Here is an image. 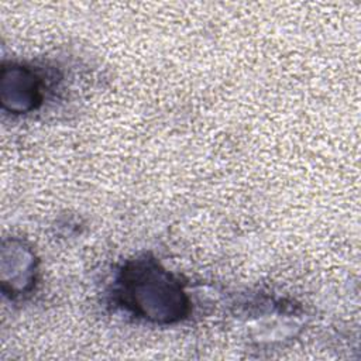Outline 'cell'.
<instances>
[{"label":"cell","mask_w":361,"mask_h":361,"mask_svg":"<svg viewBox=\"0 0 361 361\" xmlns=\"http://www.w3.org/2000/svg\"><path fill=\"white\" fill-rule=\"evenodd\" d=\"M134 271V276L127 282L128 295L137 296L148 293V296L131 303L134 309L137 307L145 317L148 316L157 320H171L173 316L182 313L183 302L180 290L164 272H158L155 267H140Z\"/></svg>","instance_id":"obj_1"}]
</instances>
